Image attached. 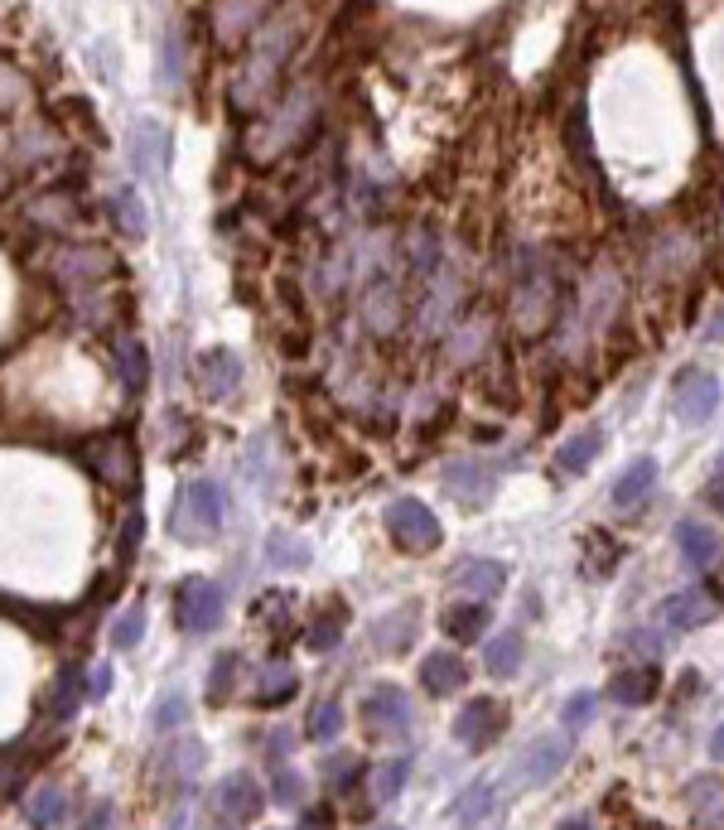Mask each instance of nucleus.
Masks as SVG:
<instances>
[{
  "instance_id": "f257e3e1",
  "label": "nucleus",
  "mask_w": 724,
  "mask_h": 830,
  "mask_svg": "<svg viewBox=\"0 0 724 830\" xmlns=\"http://www.w3.org/2000/svg\"><path fill=\"white\" fill-rule=\"evenodd\" d=\"M223 512H227V492L208 484V478H194L174 498V517H169L174 536L179 541H213L217 527H223Z\"/></svg>"
},
{
  "instance_id": "f03ea898",
  "label": "nucleus",
  "mask_w": 724,
  "mask_h": 830,
  "mask_svg": "<svg viewBox=\"0 0 724 830\" xmlns=\"http://www.w3.org/2000/svg\"><path fill=\"white\" fill-rule=\"evenodd\" d=\"M387 531H391V541H397L401 550H434L444 541L440 517H434L420 498H397V502H391L387 507Z\"/></svg>"
},
{
  "instance_id": "7ed1b4c3",
  "label": "nucleus",
  "mask_w": 724,
  "mask_h": 830,
  "mask_svg": "<svg viewBox=\"0 0 724 830\" xmlns=\"http://www.w3.org/2000/svg\"><path fill=\"white\" fill-rule=\"evenodd\" d=\"M720 401H724V387H720V377L710 372V368H691V372H681V382L672 391V406H676V420H686V426H710L720 411Z\"/></svg>"
},
{
  "instance_id": "20e7f679",
  "label": "nucleus",
  "mask_w": 724,
  "mask_h": 830,
  "mask_svg": "<svg viewBox=\"0 0 724 830\" xmlns=\"http://www.w3.org/2000/svg\"><path fill=\"white\" fill-rule=\"evenodd\" d=\"M174 614H179L184 633H213L223 623V589L213 579H184L179 599H174Z\"/></svg>"
},
{
  "instance_id": "39448f33",
  "label": "nucleus",
  "mask_w": 724,
  "mask_h": 830,
  "mask_svg": "<svg viewBox=\"0 0 724 830\" xmlns=\"http://www.w3.org/2000/svg\"><path fill=\"white\" fill-rule=\"evenodd\" d=\"M507 730V710L498 701H488V695H478V701H469L459 710V720H454V739L463 749H473V753H483L492 749V739H498Z\"/></svg>"
},
{
  "instance_id": "423d86ee",
  "label": "nucleus",
  "mask_w": 724,
  "mask_h": 830,
  "mask_svg": "<svg viewBox=\"0 0 724 830\" xmlns=\"http://www.w3.org/2000/svg\"><path fill=\"white\" fill-rule=\"evenodd\" d=\"M724 614V599L715 585H691V589H676L672 599L662 604V618L672 623V628H705V623H715Z\"/></svg>"
},
{
  "instance_id": "0eeeda50",
  "label": "nucleus",
  "mask_w": 724,
  "mask_h": 830,
  "mask_svg": "<svg viewBox=\"0 0 724 830\" xmlns=\"http://www.w3.org/2000/svg\"><path fill=\"white\" fill-rule=\"evenodd\" d=\"M565 763H570V739H565V734H541V739H531V744H527V753H521L517 782H521V788H541V782L556 778Z\"/></svg>"
},
{
  "instance_id": "6e6552de",
  "label": "nucleus",
  "mask_w": 724,
  "mask_h": 830,
  "mask_svg": "<svg viewBox=\"0 0 724 830\" xmlns=\"http://www.w3.org/2000/svg\"><path fill=\"white\" fill-rule=\"evenodd\" d=\"M87 469H92L101 484H116V488H136V449H130L126 440H116V434H107V440H92L87 445Z\"/></svg>"
},
{
  "instance_id": "1a4fd4ad",
  "label": "nucleus",
  "mask_w": 724,
  "mask_h": 830,
  "mask_svg": "<svg viewBox=\"0 0 724 830\" xmlns=\"http://www.w3.org/2000/svg\"><path fill=\"white\" fill-rule=\"evenodd\" d=\"M194 377H198V391H203V397H208V401H223V397H232V391H237V382H242V362H237V353H232V348H208V353H198Z\"/></svg>"
},
{
  "instance_id": "9d476101",
  "label": "nucleus",
  "mask_w": 724,
  "mask_h": 830,
  "mask_svg": "<svg viewBox=\"0 0 724 830\" xmlns=\"http://www.w3.org/2000/svg\"><path fill=\"white\" fill-rule=\"evenodd\" d=\"M362 715L376 734H405L411 730V695L401 686H376L368 701H362Z\"/></svg>"
},
{
  "instance_id": "9b49d317",
  "label": "nucleus",
  "mask_w": 724,
  "mask_h": 830,
  "mask_svg": "<svg viewBox=\"0 0 724 830\" xmlns=\"http://www.w3.org/2000/svg\"><path fill=\"white\" fill-rule=\"evenodd\" d=\"M217 811L237 826V821H256L261 817V807H266V792L256 788V778L252 773H232V778H223V788H217Z\"/></svg>"
},
{
  "instance_id": "f8f14e48",
  "label": "nucleus",
  "mask_w": 724,
  "mask_h": 830,
  "mask_svg": "<svg viewBox=\"0 0 724 830\" xmlns=\"http://www.w3.org/2000/svg\"><path fill=\"white\" fill-rule=\"evenodd\" d=\"M507 585V570L498 560H463L449 570V589H459V594H469V599H492V594H502Z\"/></svg>"
},
{
  "instance_id": "ddd939ff",
  "label": "nucleus",
  "mask_w": 724,
  "mask_h": 830,
  "mask_svg": "<svg viewBox=\"0 0 724 830\" xmlns=\"http://www.w3.org/2000/svg\"><path fill=\"white\" fill-rule=\"evenodd\" d=\"M463 681H469V666H463L459 652H425V662H420V686H425L430 695H454Z\"/></svg>"
},
{
  "instance_id": "4468645a",
  "label": "nucleus",
  "mask_w": 724,
  "mask_h": 830,
  "mask_svg": "<svg viewBox=\"0 0 724 830\" xmlns=\"http://www.w3.org/2000/svg\"><path fill=\"white\" fill-rule=\"evenodd\" d=\"M444 488L454 492L459 502L478 507L492 492V463H478V459H463V463H449L444 469Z\"/></svg>"
},
{
  "instance_id": "2eb2a0df",
  "label": "nucleus",
  "mask_w": 724,
  "mask_h": 830,
  "mask_svg": "<svg viewBox=\"0 0 724 830\" xmlns=\"http://www.w3.org/2000/svg\"><path fill=\"white\" fill-rule=\"evenodd\" d=\"M130 159L145 179H165L169 169V130L165 126H140L136 130V145H130Z\"/></svg>"
},
{
  "instance_id": "dca6fc26",
  "label": "nucleus",
  "mask_w": 724,
  "mask_h": 830,
  "mask_svg": "<svg viewBox=\"0 0 724 830\" xmlns=\"http://www.w3.org/2000/svg\"><path fill=\"white\" fill-rule=\"evenodd\" d=\"M111 358H116V377L126 382V391H145V382H150V353H145V343L130 339V333H116Z\"/></svg>"
},
{
  "instance_id": "f3484780",
  "label": "nucleus",
  "mask_w": 724,
  "mask_h": 830,
  "mask_svg": "<svg viewBox=\"0 0 724 830\" xmlns=\"http://www.w3.org/2000/svg\"><path fill=\"white\" fill-rule=\"evenodd\" d=\"M676 546H681V560L691 570H710L720 560V536L705 527V521H681L676 527Z\"/></svg>"
},
{
  "instance_id": "a211bd4d",
  "label": "nucleus",
  "mask_w": 724,
  "mask_h": 830,
  "mask_svg": "<svg viewBox=\"0 0 724 830\" xmlns=\"http://www.w3.org/2000/svg\"><path fill=\"white\" fill-rule=\"evenodd\" d=\"M82 695H87L82 672H78V666H63V672L53 676L49 695H43V710H49V720H72V715H78V705H82Z\"/></svg>"
},
{
  "instance_id": "6ab92c4d",
  "label": "nucleus",
  "mask_w": 724,
  "mask_h": 830,
  "mask_svg": "<svg viewBox=\"0 0 724 830\" xmlns=\"http://www.w3.org/2000/svg\"><path fill=\"white\" fill-rule=\"evenodd\" d=\"M343 633H348V608L333 599V604L319 608L310 623H304V647H310V652H333Z\"/></svg>"
},
{
  "instance_id": "aec40b11",
  "label": "nucleus",
  "mask_w": 724,
  "mask_h": 830,
  "mask_svg": "<svg viewBox=\"0 0 724 830\" xmlns=\"http://www.w3.org/2000/svg\"><path fill=\"white\" fill-rule=\"evenodd\" d=\"M686 802H691V817L705 830H724V782L720 778H695L686 788Z\"/></svg>"
},
{
  "instance_id": "412c9836",
  "label": "nucleus",
  "mask_w": 724,
  "mask_h": 830,
  "mask_svg": "<svg viewBox=\"0 0 724 830\" xmlns=\"http://www.w3.org/2000/svg\"><path fill=\"white\" fill-rule=\"evenodd\" d=\"M657 691H662L657 666H628V672H618L608 681V695H614L618 705H647Z\"/></svg>"
},
{
  "instance_id": "4be33fe9",
  "label": "nucleus",
  "mask_w": 724,
  "mask_h": 830,
  "mask_svg": "<svg viewBox=\"0 0 724 830\" xmlns=\"http://www.w3.org/2000/svg\"><path fill=\"white\" fill-rule=\"evenodd\" d=\"M652 488H657V459H633L628 469H623V478L614 484V507H618V512H628V507L643 502Z\"/></svg>"
},
{
  "instance_id": "5701e85b",
  "label": "nucleus",
  "mask_w": 724,
  "mask_h": 830,
  "mask_svg": "<svg viewBox=\"0 0 724 830\" xmlns=\"http://www.w3.org/2000/svg\"><path fill=\"white\" fill-rule=\"evenodd\" d=\"M488 604H454V608H444V618H440V628L444 637H454V643H478V637L488 633Z\"/></svg>"
},
{
  "instance_id": "b1692460",
  "label": "nucleus",
  "mask_w": 724,
  "mask_h": 830,
  "mask_svg": "<svg viewBox=\"0 0 724 830\" xmlns=\"http://www.w3.org/2000/svg\"><path fill=\"white\" fill-rule=\"evenodd\" d=\"M415 618H420V608H415V604H401L397 614H387V618L372 628L376 647L391 652V657H397V652H405V647H411V637H415Z\"/></svg>"
},
{
  "instance_id": "393cba45",
  "label": "nucleus",
  "mask_w": 724,
  "mask_h": 830,
  "mask_svg": "<svg viewBox=\"0 0 724 830\" xmlns=\"http://www.w3.org/2000/svg\"><path fill=\"white\" fill-rule=\"evenodd\" d=\"M483 662H488V676H498V681L517 676V672H521V662H527V637H521V633H502V637H492Z\"/></svg>"
},
{
  "instance_id": "a878e982",
  "label": "nucleus",
  "mask_w": 724,
  "mask_h": 830,
  "mask_svg": "<svg viewBox=\"0 0 724 830\" xmlns=\"http://www.w3.org/2000/svg\"><path fill=\"white\" fill-rule=\"evenodd\" d=\"M599 455H604V430H594V426H589V430L570 434V440L560 445V455H556V459H560V469H565V473H585Z\"/></svg>"
},
{
  "instance_id": "bb28decb",
  "label": "nucleus",
  "mask_w": 724,
  "mask_h": 830,
  "mask_svg": "<svg viewBox=\"0 0 724 830\" xmlns=\"http://www.w3.org/2000/svg\"><path fill=\"white\" fill-rule=\"evenodd\" d=\"M111 223H116V232H121V237H145V203H140V194L130 184H121L111 194Z\"/></svg>"
},
{
  "instance_id": "cd10ccee",
  "label": "nucleus",
  "mask_w": 724,
  "mask_h": 830,
  "mask_svg": "<svg viewBox=\"0 0 724 830\" xmlns=\"http://www.w3.org/2000/svg\"><path fill=\"white\" fill-rule=\"evenodd\" d=\"M618 560H623V546L608 531H589L585 536V575L589 579H608L618 570Z\"/></svg>"
},
{
  "instance_id": "c85d7f7f",
  "label": "nucleus",
  "mask_w": 724,
  "mask_h": 830,
  "mask_svg": "<svg viewBox=\"0 0 724 830\" xmlns=\"http://www.w3.org/2000/svg\"><path fill=\"white\" fill-rule=\"evenodd\" d=\"M310 556H314V550H310L304 536H290V531H271L266 536V560L275 565V570H300Z\"/></svg>"
},
{
  "instance_id": "c756f323",
  "label": "nucleus",
  "mask_w": 724,
  "mask_h": 830,
  "mask_svg": "<svg viewBox=\"0 0 724 830\" xmlns=\"http://www.w3.org/2000/svg\"><path fill=\"white\" fill-rule=\"evenodd\" d=\"M295 691H300V676L290 672L285 662H275V666H266V676H261V686H256V705H285Z\"/></svg>"
},
{
  "instance_id": "7c9ffc66",
  "label": "nucleus",
  "mask_w": 724,
  "mask_h": 830,
  "mask_svg": "<svg viewBox=\"0 0 724 830\" xmlns=\"http://www.w3.org/2000/svg\"><path fill=\"white\" fill-rule=\"evenodd\" d=\"M63 807H68V797H63V788H39L35 797H29L25 817H29V826L49 830V826H58V817H63Z\"/></svg>"
},
{
  "instance_id": "2f4dec72",
  "label": "nucleus",
  "mask_w": 724,
  "mask_h": 830,
  "mask_svg": "<svg viewBox=\"0 0 724 830\" xmlns=\"http://www.w3.org/2000/svg\"><path fill=\"white\" fill-rule=\"evenodd\" d=\"M232 691H237V652H217L208 672V705H227Z\"/></svg>"
},
{
  "instance_id": "473e14b6",
  "label": "nucleus",
  "mask_w": 724,
  "mask_h": 830,
  "mask_svg": "<svg viewBox=\"0 0 724 830\" xmlns=\"http://www.w3.org/2000/svg\"><path fill=\"white\" fill-rule=\"evenodd\" d=\"M140 536H145V512H140V507H130V512L121 517V536H116V565H130V560H136Z\"/></svg>"
},
{
  "instance_id": "72a5a7b5",
  "label": "nucleus",
  "mask_w": 724,
  "mask_h": 830,
  "mask_svg": "<svg viewBox=\"0 0 724 830\" xmlns=\"http://www.w3.org/2000/svg\"><path fill=\"white\" fill-rule=\"evenodd\" d=\"M405 778H411V759H391V763H382L372 773V797H397L401 788H405Z\"/></svg>"
},
{
  "instance_id": "f704fd0d",
  "label": "nucleus",
  "mask_w": 724,
  "mask_h": 830,
  "mask_svg": "<svg viewBox=\"0 0 724 830\" xmlns=\"http://www.w3.org/2000/svg\"><path fill=\"white\" fill-rule=\"evenodd\" d=\"M159 768H165V773H179V778H194L203 768V744H198V739H194V744L184 739V744H174L165 753V763H159Z\"/></svg>"
},
{
  "instance_id": "c9c22d12",
  "label": "nucleus",
  "mask_w": 724,
  "mask_h": 830,
  "mask_svg": "<svg viewBox=\"0 0 724 830\" xmlns=\"http://www.w3.org/2000/svg\"><path fill=\"white\" fill-rule=\"evenodd\" d=\"M140 633H145V608L140 604H130L121 618H116V628H111V643H116V652H130L140 643Z\"/></svg>"
},
{
  "instance_id": "e433bc0d",
  "label": "nucleus",
  "mask_w": 724,
  "mask_h": 830,
  "mask_svg": "<svg viewBox=\"0 0 724 830\" xmlns=\"http://www.w3.org/2000/svg\"><path fill=\"white\" fill-rule=\"evenodd\" d=\"M188 720V701L184 695H165L155 710H150V730L155 734H169V730H179V724Z\"/></svg>"
},
{
  "instance_id": "4c0bfd02",
  "label": "nucleus",
  "mask_w": 724,
  "mask_h": 830,
  "mask_svg": "<svg viewBox=\"0 0 724 830\" xmlns=\"http://www.w3.org/2000/svg\"><path fill=\"white\" fill-rule=\"evenodd\" d=\"M339 730H343V705L339 701H324V705L314 710V720H310V730H304V734H310L314 744H329Z\"/></svg>"
},
{
  "instance_id": "58836bf2",
  "label": "nucleus",
  "mask_w": 724,
  "mask_h": 830,
  "mask_svg": "<svg viewBox=\"0 0 724 830\" xmlns=\"http://www.w3.org/2000/svg\"><path fill=\"white\" fill-rule=\"evenodd\" d=\"M488 807H492V788H488V782H473L469 797H459V802H454V817L459 821H478Z\"/></svg>"
},
{
  "instance_id": "ea45409f",
  "label": "nucleus",
  "mask_w": 724,
  "mask_h": 830,
  "mask_svg": "<svg viewBox=\"0 0 724 830\" xmlns=\"http://www.w3.org/2000/svg\"><path fill=\"white\" fill-rule=\"evenodd\" d=\"M300 792H304L300 773H290V768H275V773H271V797H275V802H281V807H295Z\"/></svg>"
},
{
  "instance_id": "a19ab883",
  "label": "nucleus",
  "mask_w": 724,
  "mask_h": 830,
  "mask_svg": "<svg viewBox=\"0 0 724 830\" xmlns=\"http://www.w3.org/2000/svg\"><path fill=\"white\" fill-rule=\"evenodd\" d=\"M594 720V695L589 691H579L565 701V730H585V724Z\"/></svg>"
},
{
  "instance_id": "79ce46f5",
  "label": "nucleus",
  "mask_w": 724,
  "mask_h": 830,
  "mask_svg": "<svg viewBox=\"0 0 724 830\" xmlns=\"http://www.w3.org/2000/svg\"><path fill=\"white\" fill-rule=\"evenodd\" d=\"M300 830H339V821H333L329 807H310V811H304V821H300Z\"/></svg>"
},
{
  "instance_id": "37998d69",
  "label": "nucleus",
  "mask_w": 724,
  "mask_h": 830,
  "mask_svg": "<svg viewBox=\"0 0 724 830\" xmlns=\"http://www.w3.org/2000/svg\"><path fill=\"white\" fill-rule=\"evenodd\" d=\"M111 821H116V807H111V802H97V807H92V817H87L78 830H107Z\"/></svg>"
},
{
  "instance_id": "c03bdc74",
  "label": "nucleus",
  "mask_w": 724,
  "mask_h": 830,
  "mask_svg": "<svg viewBox=\"0 0 724 830\" xmlns=\"http://www.w3.org/2000/svg\"><path fill=\"white\" fill-rule=\"evenodd\" d=\"M179 64H184V49L169 39V49H165V78L169 82H179Z\"/></svg>"
},
{
  "instance_id": "a18cd8bd",
  "label": "nucleus",
  "mask_w": 724,
  "mask_h": 830,
  "mask_svg": "<svg viewBox=\"0 0 724 830\" xmlns=\"http://www.w3.org/2000/svg\"><path fill=\"white\" fill-rule=\"evenodd\" d=\"M285 749H290V734H285V730H271V739H266V759L281 763V759H285Z\"/></svg>"
},
{
  "instance_id": "49530a36",
  "label": "nucleus",
  "mask_w": 724,
  "mask_h": 830,
  "mask_svg": "<svg viewBox=\"0 0 724 830\" xmlns=\"http://www.w3.org/2000/svg\"><path fill=\"white\" fill-rule=\"evenodd\" d=\"M705 502H710V507H715V512H724V473H720V478H715V484H710V488H705Z\"/></svg>"
},
{
  "instance_id": "de8ad7c7",
  "label": "nucleus",
  "mask_w": 724,
  "mask_h": 830,
  "mask_svg": "<svg viewBox=\"0 0 724 830\" xmlns=\"http://www.w3.org/2000/svg\"><path fill=\"white\" fill-rule=\"evenodd\" d=\"M107 681H111V672H107V666H97L92 681H87V691H92V695H107Z\"/></svg>"
},
{
  "instance_id": "09e8293b",
  "label": "nucleus",
  "mask_w": 724,
  "mask_h": 830,
  "mask_svg": "<svg viewBox=\"0 0 724 830\" xmlns=\"http://www.w3.org/2000/svg\"><path fill=\"white\" fill-rule=\"evenodd\" d=\"M710 759H715V763H724V724H720L715 734H710Z\"/></svg>"
},
{
  "instance_id": "8fccbe9b",
  "label": "nucleus",
  "mask_w": 724,
  "mask_h": 830,
  "mask_svg": "<svg viewBox=\"0 0 724 830\" xmlns=\"http://www.w3.org/2000/svg\"><path fill=\"white\" fill-rule=\"evenodd\" d=\"M710 343H724V310L710 319Z\"/></svg>"
},
{
  "instance_id": "3c124183",
  "label": "nucleus",
  "mask_w": 724,
  "mask_h": 830,
  "mask_svg": "<svg viewBox=\"0 0 724 830\" xmlns=\"http://www.w3.org/2000/svg\"><path fill=\"white\" fill-rule=\"evenodd\" d=\"M556 830H594V826H589V821H585V817H570V821H560V826H556Z\"/></svg>"
},
{
  "instance_id": "603ef678",
  "label": "nucleus",
  "mask_w": 724,
  "mask_h": 830,
  "mask_svg": "<svg viewBox=\"0 0 724 830\" xmlns=\"http://www.w3.org/2000/svg\"><path fill=\"white\" fill-rule=\"evenodd\" d=\"M169 830H188V817H174V826Z\"/></svg>"
},
{
  "instance_id": "864d4df0",
  "label": "nucleus",
  "mask_w": 724,
  "mask_h": 830,
  "mask_svg": "<svg viewBox=\"0 0 724 830\" xmlns=\"http://www.w3.org/2000/svg\"><path fill=\"white\" fill-rule=\"evenodd\" d=\"M387 830H401V826H387Z\"/></svg>"
},
{
  "instance_id": "5fc2aeb1",
  "label": "nucleus",
  "mask_w": 724,
  "mask_h": 830,
  "mask_svg": "<svg viewBox=\"0 0 724 830\" xmlns=\"http://www.w3.org/2000/svg\"><path fill=\"white\" fill-rule=\"evenodd\" d=\"M720 463H724V459H720Z\"/></svg>"
}]
</instances>
